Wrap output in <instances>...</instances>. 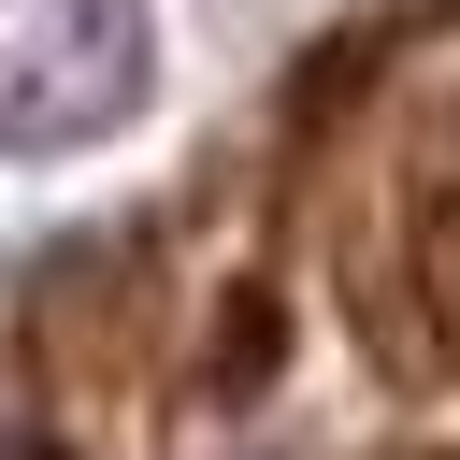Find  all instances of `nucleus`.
<instances>
[{
    "instance_id": "1",
    "label": "nucleus",
    "mask_w": 460,
    "mask_h": 460,
    "mask_svg": "<svg viewBox=\"0 0 460 460\" xmlns=\"http://www.w3.org/2000/svg\"><path fill=\"white\" fill-rule=\"evenodd\" d=\"M158 72V14L144 0H0V144L58 158L101 144Z\"/></svg>"
}]
</instances>
